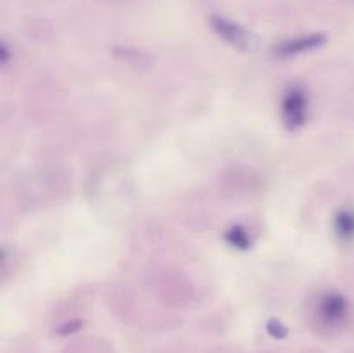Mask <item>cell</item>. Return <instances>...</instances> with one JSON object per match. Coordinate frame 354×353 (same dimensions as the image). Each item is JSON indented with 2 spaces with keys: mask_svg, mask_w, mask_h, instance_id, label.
Segmentation results:
<instances>
[{
  "mask_svg": "<svg viewBox=\"0 0 354 353\" xmlns=\"http://www.w3.org/2000/svg\"><path fill=\"white\" fill-rule=\"evenodd\" d=\"M308 114V97L301 89H290L282 102V116L289 130L303 127Z\"/></svg>",
  "mask_w": 354,
  "mask_h": 353,
  "instance_id": "6da1fadb",
  "label": "cell"
},
{
  "mask_svg": "<svg viewBox=\"0 0 354 353\" xmlns=\"http://www.w3.org/2000/svg\"><path fill=\"white\" fill-rule=\"evenodd\" d=\"M211 23H213L214 31L234 47L241 48V51H251L254 47L256 38H252L249 31H245L234 21H228L225 17H213Z\"/></svg>",
  "mask_w": 354,
  "mask_h": 353,
  "instance_id": "7a4b0ae2",
  "label": "cell"
},
{
  "mask_svg": "<svg viewBox=\"0 0 354 353\" xmlns=\"http://www.w3.org/2000/svg\"><path fill=\"white\" fill-rule=\"evenodd\" d=\"M320 318L327 325H337L348 315V301L339 294H327L320 303Z\"/></svg>",
  "mask_w": 354,
  "mask_h": 353,
  "instance_id": "3957f363",
  "label": "cell"
},
{
  "mask_svg": "<svg viewBox=\"0 0 354 353\" xmlns=\"http://www.w3.org/2000/svg\"><path fill=\"white\" fill-rule=\"evenodd\" d=\"M325 42V35H311V37H301L296 40L286 42V44L280 47V54L282 55H294L301 54V52L313 51V48L320 47Z\"/></svg>",
  "mask_w": 354,
  "mask_h": 353,
  "instance_id": "277c9868",
  "label": "cell"
},
{
  "mask_svg": "<svg viewBox=\"0 0 354 353\" xmlns=\"http://www.w3.org/2000/svg\"><path fill=\"white\" fill-rule=\"evenodd\" d=\"M335 232L337 235H341L342 239L349 241L354 239V213L353 211H341V213L335 217Z\"/></svg>",
  "mask_w": 354,
  "mask_h": 353,
  "instance_id": "5b68a950",
  "label": "cell"
},
{
  "mask_svg": "<svg viewBox=\"0 0 354 353\" xmlns=\"http://www.w3.org/2000/svg\"><path fill=\"white\" fill-rule=\"evenodd\" d=\"M225 239H227L228 244H232L234 248H239V249H248L251 248V241H249V235L248 232L244 230L242 227H232L230 230L225 234Z\"/></svg>",
  "mask_w": 354,
  "mask_h": 353,
  "instance_id": "8992f818",
  "label": "cell"
},
{
  "mask_svg": "<svg viewBox=\"0 0 354 353\" xmlns=\"http://www.w3.org/2000/svg\"><path fill=\"white\" fill-rule=\"evenodd\" d=\"M268 331L272 332L273 336H277V338H286L287 336V329L283 327L282 324H280L279 320H272L268 324Z\"/></svg>",
  "mask_w": 354,
  "mask_h": 353,
  "instance_id": "52a82bcc",
  "label": "cell"
}]
</instances>
